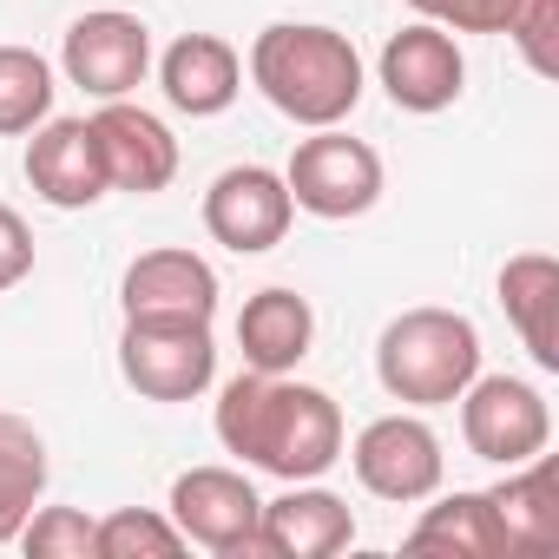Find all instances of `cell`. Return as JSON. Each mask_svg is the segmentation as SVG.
<instances>
[{"label": "cell", "instance_id": "13", "mask_svg": "<svg viewBox=\"0 0 559 559\" xmlns=\"http://www.w3.org/2000/svg\"><path fill=\"white\" fill-rule=\"evenodd\" d=\"M93 139H99V165H106V185L112 191H132V198H152L178 178V139L158 112L132 106V99H106L93 112Z\"/></svg>", "mask_w": 559, "mask_h": 559}, {"label": "cell", "instance_id": "10", "mask_svg": "<svg viewBox=\"0 0 559 559\" xmlns=\"http://www.w3.org/2000/svg\"><path fill=\"white\" fill-rule=\"evenodd\" d=\"M290 217H297L290 185H284V171H270V165H230L204 191V230L224 250H237V257L276 250L290 237Z\"/></svg>", "mask_w": 559, "mask_h": 559}, {"label": "cell", "instance_id": "4", "mask_svg": "<svg viewBox=\"0 0 559 559\" xmlns=\"http://www.w3.org/2000/svg\"><path fill=\"white\" fill-rule=\"evenodd\" d=\"M284 185H290V204L323 217V224H349L362 211H376L382 198V158L369 139H349L343 126H317L290 165H284Z\"/></svg>", "mask_w": 559, "mask_h": 559}, {"label": "cell", "instance_id": "11", "mask_svg": "<svg viewBox=\"0 0 559 559\" xmlns=\"http://www.w3.org/2000/svg\"><path fill=\"white\" fill-rule=\"evenodd\" d=\"M126 323H211L217 317V270L198 250H145L119 276Z\"/></svg>", "mask_w": 559, "mask_h": 559}, {"label": "cell", "instance_id": "2", "mask_svg": "<svg viewBox=\"0 0 559 559\" xmlns=\"http://www.w3.org/2000/svg\"><path fill=\"white\" fill-rule=\"evenodd\" d=\"M250 86L290 126H343L362 106V53L336 27L276 21L250 40Z\"/></svg>", "mask_w": 559, "mask_h": 559}, {"label": "cell", "instance_id": "22", "mask_svg": "<svg viewBox=\"0 0 559 559\" xmlns=\"http://www.w3.org/2000/svg\"><path fill=\"white\" fill-rule=\"evenodd\" d=\"M53 119V67L34 47H0V139H27Z\"/></svg>", "mask_w": 559, "mask_h": 559}, {"label": "cell", "instance_id": "5", "mask_svg": "<svg viewBox=\"0 0 559 559\" xmlns=\"http://www.w3.org/2000/svg\"><path fill=\"white\" fill-rule=\"evenodd\" d=\"M263 500L250 487V474L237 467H185L171 480V526L185 533V546H204L217 559H257Z\"/></svg>", "mask_w": 559, "mask_h": 559}, {"label": "cell", "instance_id": "15", "mask_svg": "<svg viewBox=\"0 0 559 559\" xmlns=\"http://www.w3.org/2000/svg\"><path fill=\"white\" fill-rule=\"evenodd\" d=\"M27 185L53 211L99 204L112 185H106V165H99L93 119H47V126H34V139H27Z\"/></svg>", "mask_w": 559, "mask_h": 559}, {"label": "cell", "instance_id": "8", "mask_svg": "<svg viewBox=\"0 0 559 559\" xmlns=\"http://www.w3.org/2000/svg\"><path fill=\"white\" fill-rule=\"evenodd\" d=\"M349 461H356V480L389 507H415V500L441 493V474H448L441 435L421 415H376L356 435Z\"/></svg>", "mask_w": 559, "mask_h": 559}, {"label": "cell", "instance_id": "25", "mask_svg": "<svg viewBox=\"0 0 559 559\" xmlns=\"http://www.w3.org/2000/svg\"><path fill=\"white\" fill-rule=\"evenodd\" d=\"M408 8L448 34H513L533 0H408Z\"/></svg>", "mask_w": 559, "mask_h": 559}, {"label": "cell", "instance_id": "12", "mask_svg": "<svg viewBox=\"0 0 559 559\" xmlns=\"http://www.w3.org/2000/svg\"><path fill=\"white\" fill-rule=\"evenodd\" d=\"M376 73H382V93L395 99V112H421V119H428V112H448V106L461 99V86H467V60H461L454 34L435 27V21L402 27V34L382 47Z\"/></svg>", "mask_w": 559, "mask_h": 559}, {"label": "cell", "instance_id": "3", "mask_svg": "<svg viewBox=\"0 0 559 559\" xmlns=\"http://www.w3.org/2000/svg\"><path fill=\"white\" fill-rule=\"evenodd\" d=\"M376 376L408 408H448L480 376V330L461 310H402L376 343Z\"/></svg>", "mask_w": 559, "mask_h": 559}, {"label": "cell", "instance_id": "1", "mask_svg": "<svg viewBox=\"0 0 559 559\" xmlns=\"http://www.w3.org/2000/svg\"><path fill=\"white\" fill-rule=\"evenodd\" d=\"M217 441L243 467L270 480H323L343 461V408L297 382V376H257L243 369L217 395Z\"/></svg>", "mask_w": 559, "mask_h": 559}, {"label": "cell", "instance_id": "20", "mask_svg": "<svg viewBox=\"0 0 559 559\" xmlns=\"http://www.w3.org/2000/svg\"><path fill=\"white\" fill-rule=\"evenodd\" d=\"M435 500V493H428ZM408 552H461V559H507L500 546V520L487 507V493H448L435 507H421V520L408 526Z\"/></svg>", "mask_w": 559, "mask_h": 559}, {"label": "cell", "instance_id": "6", "mask_svg": "<svg viewBox=\"0 0 559 559\" xmlns=\"http://www.w3.org/2000/svg\"><path fill=\"white\" fill-rule=\"evenodd\" d=\"M461 441L474 448V461L493 467H520L533 454H546L552 441V408L533 382L520 376H474L461 389Z\"/></svg>", "mask_w": 559, "mask_h": 559}, {"label": "cell", "instance_id": "21", "mask_svg": "<svg viewBox=\"0 0 559 559\" xmlns=\"http://www.w3.org/2000/svg\"><path fill=\"white\" fill-rule=\"evenodd\" d=\"M47 493V441L34 421L0 415V546H14Z\"/></svg>", "mask_w": 559, "mask_h": 559}, {"label": "cell", "instance_id": "14", "mask_svg": "<svg viewBox=\"0 0 559 559\" xmlns=\"http://www.w3.org/2000/svg\"><path fill=\"white\" fill-rule=\"evenodd\" d=\"M257 539H263L270 559H330L356 539V513H349L343 493H330L317 480H290V493L263 500Z\"/></svg>", "mask_w": 559, "mask_h": 559}, {"label": "cell", "instance_id": "16", "mask_svg": "<svg viewBox=\"0 0 559 559\" xmlns=\"http://www.w3.org/2000/svg\"><path fill=\"white\" fill-rule=\"evenodd\" d=\"M158 86H165V106L185 112V119H217L237 106L243 93V60L230 40L217 34H178L158 60Z\"/></svg>", "mask_w": 559, "mask_h": 559}, {"label": "cell", "instance_id": "7", "mask_svg": "<svg viewBox=\"0 0 559 559\" xmlns=\"http://www.w3.org/2000/svg\"><path fill=\"white\" fill-rule=\"evenodd\" d=\"M119 376L145 402H198L217 382L211 323H126V336H119Z\"/></svg>", "mask_w": 559, "mask_h": 559}, {"label": "cell", "instance_id": "19", "mask_svg": "<svg viewBox=\"0 0 559 559\" xmlns=\"http://www.w3.org/2000/svg\"><path fill=\"white\" fill-rule=\"evenodd\" d=\"M500 310L513 323V336L526 343V356L539 369H559V263L546 250H520L500 270Z\"/></svg>", "mask_w": 559, "mask_h": 559}, {"label": "cell", "instance_id": "24", "mask_svg": "<svg viewBox=\"0 0 559 559\" xmlns=\"http://www.w3.org/2000/svg\"><path fill=\"white\" fill-rule=\"evenodd\" d=\"M93 533H99V520H86L80 507H34V520L21 526L14 546H27L34 559H99Z\"/></svg>", "mask_w": 559, "mask_h": 559}, {"label": "cell", "instance_id": "17", "mask_svg": "<svg viewBox=\"0 0 559 559\" xmlns=\"http://www.w3.org/2000/svg\"><path fill=\"white\" fill-rule=\"evenodd\" d=\"M487 507L500 520L507 559H546V552H559V480H552L546 454L507 467V480L487 487Z\"/></svg>", "mask_w": 559, "mask_h": 559}, {"label": "cell", "instance_id": "23", "mask_svg": "<svg viewBox=\"0 0 559 559\" xmlns=\"http://www.w3.org/2000/svg\"><path fill=\"white\" fill-rule=\"evenodd\" d=\"M93 552H99V559H178V552H185V533L171 526V513L119 507V513L99 520Z\"/></svg>", "mask_w": 559, "mask_h": 559}, {"label": "cell", "instance_id": "18", "mask_svg": "<svg viewBox=\"0 0 559 559\" xmlns=\"http://www.w3.org/2000/svg\"><path fill=\"white\" fill-rule=\"evenodd\" d=\"M310 343H317V310L284 284L257 290L237 310V349H243V369L257 376H290L310 356Z\"/></svg>", "mask_w": 559, "mask_h": 559}, {"label": "cell", "instance_id": "9", "mask_svg": "<svg viewBox=\"0 0 559 559\" xmlns=\"http://www.w3.org/2000/svg\"><path fill=\"white\" fill-rule=\"evenodd\" d=\"M60 67L80 93H93L99 106L106 99H126L145 86L152 73V27L139 14H119V8H99V14H80L60 40Z\"/></svg>", "mask_w": 559, "mask_h": 559}, {"label": "cell", "instance_id": "26", "mask_svg": "<svg viewBox=\"0 0 559 559\" xmlns=\"http://www.w3.org/2000/svg\"><path fill=\"white\" fill-rule=\"evenodd\" d=\"M34 276V230L14 204H0V290H14Z\"/></svg>", "mask_w": 559, "mask_h": 559}]
</instances>
